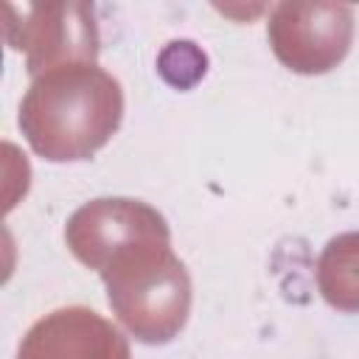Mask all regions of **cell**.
Listing matches in <instances>:
<instances>
[{
  "label": "cell",
  "instance_id": "obj_1",
  "mask_svg": "<svg viewBox=\"0 0 359 359\" xmlns=\"http://www.w3.org/2000/svg\"><path fill=\"white\" fill-rule=\"evenodd\" d=\"M123 121V90L95 62L59 65L36 79L20 104L28 146L50 163H79L101 151Z\"/></svg>",
  "mask_w": 359,
  "mask_h": 359
},
{
  "label": "cell",
  "instance_id": "obj_6",
  "mask_svg": "<svg viewBox=\"0 0 359 359\" xmlns=\"http://www.w3.org/2000/svg\"><path fill=\"white\" fill-rule=\"evenodd\" d=\"M17 359H132L126 337L87 306H65L36 320Z\"/></svg>",
  "mask_w": 359,
  "mask_h": 359
},
{
  "label": "cell",
  "instance_id": "obj_5",
  "mask_svg": "<svg viewBox=\"0 0 359 359\" xmlns=\"http://www.w3.org/2000/svg\"><path fill=\"white\" fill-rule=\"evenodd\" d=\"M65 241L79 264L101 275L115 258L137 247L171 241V230L163 213L140 199L101 196L73 210L65 227Z\"/></svg>",
  "mask_w": 359,
  "mask_h": 359
},
{
  "label": "cell",
  "instance_id": "obj_2",
  "mask_svg": "<svg viewBox=\"0 0 359 359\" xmlns=\"http://www.w3.org/2000/svg\"><path fill=\"white\" fill-rule=\"evenodd\" d=\"M101 280L118 323L143 345L171 342L191 314V278L171 241L137 247L115 258Z\"/></svg>",
  "mask_w": 359,
  "mask_h": 359
},
{
  "label": "cell",
  "instance_id": "obj_4",
  "mask_svg": "<svg viewBox=\"0 0 359 359\" xmlns=\"http://www.w3.org/2000/svg\"><path fill=\"white\" fill-rule=\"evenodd\" d=\"M275 59L300 76L334 70L353 42V8L345 3H278L266 22Z\"/></svg>",
  "mask_w": 359,
  "mask_h": 359
},
{
  "label": "cell",
  "instance_id": "obj_3",
  "mask_svg": "<svg viewBox=\"0 0 359 359\" xmlns=\"http://www.w3.org/2000/svg\"><path fill=\"white\" fill-rule=\"evenodd\" d=\"M6 39L25 53V67L36 79L59 65L98 59V25L87 3H6Z\"/></svg>",
  "mask_w": 359,
  "mask_h": 359
},
{
  "label": "cell",
  "instance_id": "obj_7",
  "mask_svg": "<svg viewBox=\"0 0 359 359\" xmlns=\"http://www.w3.org/2000/svg\"><path fill=\"white\" fill-rule=\"evenodd\" d=\"M317 289L323 300L345 314L359 311V230L334 236L317 258Z\"/></svg>",
  "mask_w": 359,
  "mask_h": 359
}]
</instances>
